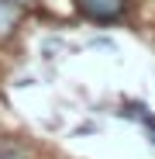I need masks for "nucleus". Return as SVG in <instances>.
I'll return each instance as SVG.
<instances>
[{
	"label": "nucleus",
	"instance_id": "3",
	"mask_svg": "<svg viewBox=\"0 0 155 159\" xmlns=\"http://www.w3.org/2000/svg\"><path fill=\"white\" fill-rule=\"evenodd\" d=\"M0 159H28V152L14 142H0Z\"/></svg>",
	"mask_w": 155,
	"mask_h": 159
},
{
	"label": "nucleus",
	"instance_id": "4",
	"mask_svg": "<svg viewBox=\"0 0 155 159\" xmlns=\"http://www.w3.org/2000/svg\"><path fill=\"white\" fill-rule=\"evenodd\" d=\"M17 4H21V7H28V4H35V0H17Z\"/></svg>",
	"mask_w": 155,
	"mask_h": 159
},
{
	"label": "nucleus",
	"instance_id": "1",
	"mask_svg": "<svg viewBox=\"0 0 155 159\" xmlns=\"http://www.w3.org/2000/svg\"><path fill=\"white\" fill-rule=\"evenodd\" d=\"M76 4V11H80L83 17H90V21H117V17H124V11H127V0H72Z\"/></svg>",
	"mask_w": 155,
	"mask_h": 159
},
{
	"label": "nucleus",
	"instance_id": "2",
	"mask_svg": "<svg viewBox=\"0 0 155 159\" xmlns=\"http://www.w3.org/2000/svg\"><path fill=\"white\" fill-rule=\"evenodd\" d=\"M21 14H24V7L17 4V0H0V38H11L17 31Z\"/></svg>",
	"mask_w": 155,
	"mask_h": 159
}]
</instances>
